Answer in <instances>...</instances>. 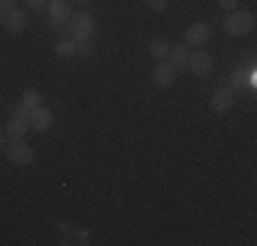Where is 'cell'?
I'll return each mask as SVG.
<instances>
[{
    "instance_id": "6da1fadb",
    "label": "cell",
    "mask_w": 257,
    "mask_h": 246,
    "mask_svg": "<svg viewBox=\"0 0 257 246\" xmlns=\"http://www.w3.org/2000/svg\"><path fill=\"white\" fill-rule=\"evenodd\" d=\"M222 28H224V33H227V36H232V39H241V36L252 33V28H254V17L249 14V11L235 9V11H230V14L224 17Z\"/></svg>"
},
{
    "instance_id": "7a4b0ae2",
    "label": "cell",
    "mask_w": 257,
    "mask_h": 246,
    "mask_svg": "<svg viewBox=\"0 0 257 246\" xmlns=\"http://www.w3.org/2000/svg\"><path fill=\"white\" fill-rule=\"evenodd\" d=\"M66 28H69V33L74 41H85V39L93 36L96 25H93V17L90 14H71L69 20H66Z\"/></svg>"
},
{
    "instance_id": "3957f363",
    "label": "cell",
    "mask_w": 257,
    "mask_h": 246,
    "mask_svg": "<svg viewBox=\"0 0 257 246\" xmlns=\"http://www.w3.org/2000/svg\"><path fill=\"white\" fill-rule=\"evenodd\" d=\"M30 123H28V109H22L20 104L14 107V112L9 115V123H6V137L9 140H25Z\"/></svg>"
},
{
    "instance_id": "277c9868",
    "label": "cell",
    "mask_w": 257,
    "mask_h": 246,
    "mask_svg": "<svg viewBox=\"0 0 257 246\" xmlns=\"http://www.w3.org/2000/svg\"><path fill=\"white\" fill-rule=\"evenodd\" d=\"M6 156H9V162L11 164H30L36 159V153H33V148H30L25 140H11L9 145H6Z\"/></svg>"
},
{
    "instance_id": "5b68a950",
    "label": "cell",
    "mask_w": 257,
    "mask_h": 246,
    "mask_svg": "<svg viewBox=\"0 0 257 246\" xmlns=\"http://www.w3.org/2000/svg\"><path fill=\"white\" fill-rule=\"evenodd\" d=\"M211 69H213V58L205 52V49H194V52H189L186 71H192L194 77H208Z\"/></svg>"
},
{
    "instance_id": "8992f818",
    "label": "cell",
    "mask_w": 257,
    "mask_h": 246,
    "mask_svg": "<svg viewBox=\"0 0 257 246\" xmlns=\"http://www.w3.org/2000/svg\"><path fill=\"white\" fill-rule=\"evenodd\" d=\"M211 36H213V28L208 22H194V25H189V28H186L183 39H186V44L200 47V44H208V41H211Z\"/></svg>"
},
{
    "instance_id": "52a82bcc",
    "label": "cell",
    "mask_w": 257,
    "mask_h": 246,
    "mask_svg": "<svg viewBox=\"0 0 257 246\" xmlns=\"http://www.w3.org/2000/svg\"><path fill=\"white\" fill-rule=\"evenodd\" d=\"M232 104H235V90L232 88H216L211 96V109L216 115H224L227 109H232Z\"/></svg>"
},
{
    "instance_id": "ba28073f",
    "label": "cell",
    "mask_w": 257,
    "mask_h": 246,
    "mask_svg": "<svg viewBox=\"0 0 257 246\" xmlns=\"http://www.w3.org/2000/svg\"><path fill=\"white\" fill-rule=\"evenodd\" d=\"M47 14H50L52 28H60V25H63V22L71 17V3H69V0H50V6H47Z\"/></svg>"
},
{
    "instance_id": "9c48e42d",
    "label": "cell",
    "mask_w": 257,
    "mask_h": 246,
    "mask_svg": "<svg viewBox=\"0 0 257 246\" xmlns=\"http://www.w3.org/2000/svg\"><path fill=\"white\" fill-rule=\"evenodd\" d=\"M28 123L33 132H47V129L52 126V112L44 107V104H39L36 109H30L28 112Z\"/></svg>"
},
{
    "instance_id": "30bf717a",
    "label": "cell",
    "mask_w": 257,
    "mask_h": 246,
    "mask_svg": "<svg viewBox=\"0 0 257 246\" xmlns=\"http://www.w3.org/2000/svg\"><path fill=\"white\" fill-rule=\"evenodd\" d=\"M151 77H154L156 88H170L178 74H175V69L167 63V60H159V66H154V74H151Z\"/></svg>"
},
{
    "instance_id": "8fae6325",
    "label": "cell",
    "mask_w": 257,
    "mask_h": 246,
    "mask_svg": "<svg viewBox=\"0 0 257 246\" xmlns=\"http://www.w3.org/2000/svg\"><path fill=\"white\" fill-rule=\"evenodd\" d=\"M3 28H6V33H11V36H20V33H25V28H28V14L22 9H14L9 17L3 20Z\"/></svg>"
},
{
    "instance_id": "7c38bea8",
    "label": "cell",
    "mask_w": 257,
    "mask_h": 246,
    "mask_svg": "<svg viewBox=\"0 0 257 246\" xmlns=\"http://www.w3.org/2000/svg\"><path fill=\"white\" fill-rule=\"evenodd\" d=\"M167 60H170V66L175 69V74L186 71V63H189V44H175V47H170Z\"/></svg>"
},
{
    "instance_id": "4fadbf2b",
    "label": "cell",
    "mask_w": 257,
    "mask_h": 246,
    "mask_svg": "<svg viewBox=\"0 0 257 246\" xmlns=\"http://www.w3.org/2000/svg\"><path fill=\"white\" fill-rule=\"evenodd\" d=\"M39 104H44V98H41L39 90H25V93H22V98H20V107L28 109V112H30V109H36Z\"/></svg>"
},
{
    "instance_id": "5bb4252c",
    "label": "cell",
    "mask_w": 257,
    "mask_h": 246,
    "mask_svg": "<svg viewBox=\"0 0 257 246\" xmlns=\"http://www.w3.org/2000/svg\"><path fill=\"white\" fill-rule=\"evenodd\" d=\"M74 52H77L74 39H60L58 44H55V55H60V58H74Z\"/></svg>"
},
{
    "instance_id": "9a60e30c",
    "label": "cell",
    "mask_w": 257,
    "mask_h": 246,
    "mask_svg": "<svg viewBox=\"0 0 257 246\" xmlns=\"http://www.w3.org/2000/svg\"><path fill=\"white\" fill-rule=\"evenodd\" d=\"M148 52L154 55L156 60H167V55H170V44L164 39H154L151 41V47H148Z\"/></svg>"
},
{
    "instance_id": "2e32d148",
    "label": "cell",
    "mask_w": 257,
    "mask_h": 246,
    "mask_svg": "<svg viewBox=\"0 0 257 246\" xmlns=\"http://www.w3.org/2000/svg\"><path fill=\"white\" fill-rule=\"evenodd\" d=\"M93 41H90V39H85V41H77V58H88V55H93Z\"/></svg>"
},
{
    "instance_id": "e0dca14e",
    "label": "cell",
    "mask_w": 257,
    "mask_h": 246,
    "mask_svg": "<svg viewBox=\"0 0 257 246\" xmlns=\"http://www.w3.org/2000/svg\"><path fill=\"white\" fill-rule=\"evenodd\" d=\"M14 9H17L14 0H0V22H3V20H6V17H9Z\"/></svg>"
},
{
    "instance_id": "ac0fdd59",
    "label": "cell",
    "mask_w": 257,
    "mask_h": 246,
    "mask_svg": "<svg viewBox=\"0 0 257 246\" xmlns=\"http://www.w3.org/2000/svg\"><path fill=\"white\" fill-rule=\"evenodd\" d=\"M47 6H50V0H28V9H33V11H44Z\"/></svg>"
},
{
    "instance_id": "d6986e66",
    "label": "cell",
    "mask_w": 257,
    "mask_h": 246,
    "mask_svg": "<svg viewBox=\"0 0 257 246\" xmlns=\"http://www.w3.org/2000/svg\"><path fill=\"white\" fill-rule=\"evenodd\" d=\"M219 9H224V11H235V9H238V0H219Z\"/></svg>"
},
{
    "instance_id": "ffe728a7",
    "label": "cell",
    "mask_w": 257,
    "mask_h": 246,
    "mask_svg": "<svg viewBox=\"0 0 257 246\" xmlns=\"http://www.w3.org/2000/svg\"><path fill=\"white\" fill-rule=\"evenodd\" d=\"M148 6L154 11H164V9H167V0H148Z\"/></svg>"
},
{
    "instance_id": "44dd1931",
    "label": "cell",
    "mask_w": 257,
    "mask_h": 246,
    "mask_svg": "<svg viewBox=\"0 0 257 246\" xmlns=\"http://www.w3.org/2000/svg\"><path fill=\"white\" fill-rule=\"evenodd\" d=\"M77 238H79L77 243H90V232H85V230H77Z\"/></svg>"
},
{
    "instance_id": "7402d4cb",
    "label": "cell",
    "mask_w": 257,
    "mask_h": 246,
    "mask_svg": "<svg viewBox=\"0 0 257 246\" xmlns=\"http://www.w3.org/2000/svg\"><path fill=\"white\" fill-rule=\"evenodd\" d=\"M6 145H9V140H6V132H0V151H6Z\"/></svg>"
},
{
    "instance_id": "603a6c76",
    "label": "cell",
    "mask_w": 257,
    "mask_h": 246,
    "mask_svg": "<svg viewBox=\"0 0 257 246\" xmlns=\"http://www.w3.org/2000/svg\"><path fill=\"white\" fill-rule=\"evenodd\" d=\"M79 3H90V0H79Z\"/></svg>"
}]
</instances>
